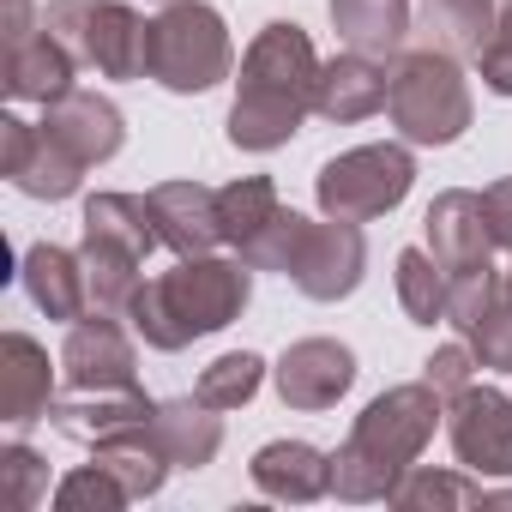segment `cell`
<instances>
[{"label": "cell", "mask_w": 512, "mask_h": 512, "mask_svg": "<svg viewBox=\"0 0 512 512\" xmlns=\"http://www.w3.org/2000/svg\"><path fill=\"white\" fill-rule=\"evenodd\" d=\"M320 55L314 37L290 19H272L260 37L241 49V73H235V103H229V145L247 157L284 151L302 121L314 115V91H320Z\"/></svg>", "instance_id": "obj_1"}, {"label": "cell", "mask_w": 512, "mask_h": 512, "mask_svg": "<svg viewBox=\"0 0 512 512\" xmlns=\"http://www.w3.org/2000/svg\"><path fill=\"white\" fill-rule=\"evenodd\" d=\"M446 422V398L428 380L386 386L356 422L350 440L332 452V494L344 506H374L398 488V476L428 452L434 428Z\"/></svg>", "instance_id": "obj_2"}, {"label": "cell", "mask_w": 512, "mask_h": 512, "mask_svg": "<svg viewBox=\"0 0 512 512\" xmlns=\"http://www.w3.org/2000/svg\"><path fill=\"white\" fill-rule=\"evenodd\" d=\"M253 302V266L241 260H223V253H193V260H175V272L163 278H145L133 308H127V326L145 338V350H187L193 338H211L223 326H235Z\"/></svg>", "instance_id": "obj_3"}, {"label": "cell", "mask_w": 512, "mask_h": 512, "mask_svg": "<svg viewBox=\"0 0 512 512\" xmlns=\"http://www.w3.org/2000/svg\"><path fill=\"white\" fill-rule=\"evenodd\" d=\"M386 115H392L404 145H458L476 121V97H470V79H464L458 55H446L434 43L428 49H398Z\"/></svg>", "instance_id": "obj_4"}, {"label": "cell", "mask_w": 512, "mask_h": 512, "mask_svg": "<svg viewBox=\"0 0 512 512\" xmlns=\"http://www.w3.org/2000/svg\"><path fill=\"white\" fill-rule=\"evenodd\" d=\"M235 73V43L211 0H169L151 19V79L175 97H205Z\"/></svg>", "instance_id": "obj_5"}, {"label": "cell", "mask_w": 512, "mask_h": 512, "mask_svg": "<svg viewBox=\"0 0 512 512\" xmlns=\"http://www.w3.org/2000/svg\"><path fill=\"white\" fill-rule=\"evenodd\" d=\"M43 25L97 79H151V19L127 0H49Z\"/></svg>", "instance_id": "obj_6"}, {"label": "cell", "mask_w": 512, "mask_h": 512, "mask_svg": "<svg viewBox=\"0 0 512 512\" xmlns=\"http://www.w3.org/2000/svg\"><path fill=\"white\" fill-rule=\"evenodd\" d=\"M416 187V157L410 145L386 139V145H356L344 157H332L320 175H314V199L326 217H344V223H374L386 211H398Z\"/></svg>", "instance_id": "obj_7"}, {"label": "cell", "mask_w": 512, "mask_h": 512, "mask_svg": "<svg viewBox=\"0 0 512 512\" xmlns=\"http://www.w3.org/2000/svg\"><path fill=\"white\" fill-rule=\"evenodd\" d=\"M284 278L308 302H344V296H356L362 278H368V235H362V223H344V217L314 223L308 217V229L296 241V260H290Z\"/></svg>", "instance_id": "obj_8"}, {"label": "cell", "mask_w": 512, "mask_h": 512, "mask_svg": "<svg viewBox=\"0 0 512 512\" xmlns=\"http://www.w3.org/2000/svg\"><path fill=\"white\" fill-rule=\"evenodd\" d=\"M446 440H452V458L482 482L512 476V392L470 380L458 398H446Z\"/></svg>", "instance_id": "obj_9"}, {"label": "cell", "mask_w": 512, "mask_h": 512, "mask_svg": "<svg viewBox=\"0 0 512 512\" xmlns=\"http://www.w3.org/2000/svg\"><path fill=\"white\" fill-rule=\"evenodd\" d=\"M139 332L121 314H85L67 326L61 344V380L103 392V386H139Z\"/></svg>", "instance_id": "obj_10"}, {"label": "cell", "mask_w": 512, "mask_h": 512, "mask_svg": "<svg viewBox=\"0 0 512 512\" xmlns=\"http://www.w3.org/2000/svg\"><path fill=\"white\" fill-rule=\"evenodd\" d=\"M0 175H7L25 199H73L79 181H85V163H73L49 133L43 121H25V115H0Z\"/></svg>", "instance_id": "obj_11"}, {"label": "cell", "mask_w": 512, "mask_h": 512, "mask_svg": "<svg viewBox=\"0 0 512 512\" xmlns=\"http://www.w3.org/2000/svg\"><path fill=\"white\" fill-rule=\"evenodd\" d=\"M272 380H278V398L290 410H308V416L314 410H332L356 386V350L338 344V338H296L278 356Z\"/></svg>", "instance_id": "obj_12"}, {"label": "cell", "mask_w": 512, "mask_h": 512, "mask_svg": "<svg viewBox=\"0 0 512 512\" xmlns=\"http://www.w3.org/2000/svg\"><path fill=\"white\" fill-rule=\"evenodd\" d=\"M157 416V398H145V386H103V392H85V386H67L55 404H49V422L55 434L79 440V446H103L115 434H133Z\"/></svg>", "instance_id": "obj_13"}, {"label": "cell", "mask_w": 512, "mask_h": 512, "mask_svg": "<svg viewBox=\"0 0 512 512\" xmlns=\"http://www.w3.org/2000/svg\"><path fill=\"white\" fill-rule=\"evenodd\" d=\"M422 229H428V253L440 260L446 278L476 272V266H494V253H500L494 235H488L482 193H470V187H446V193H434Z\"/></svg>", "instance_id": "obj_14"}, {"label": "cell", "mask_w": 512, "mask_h": 512, "mask_svg": "<svg viewBox=\"0 0 512 512\" xmlns=\"http://www.w3.org/2000/svg\"><path fill=\"white\" fill-rule=\"evenodd\" d=\"M43 133L73 157V163H85V169H97V163H109L121 145H127V115L109 103V97H97V91H67V97H55V103H43Z\"/></svg>", "instance_id": "obj_15"}, {"label": "cell", "mask_w": 512, "mask_h": 512, "mask_svg": "<svg viewBox=\"0 0 512 512\" xmlns=\"http://www.w3.org/2000/svg\"><path fill=\"white\" fill-rule=\"evenodd\" d=\"M55 368L49 350L31 332H7L0 338V422L7 428H31L49 416L55 404Z\"/></svg>", "instance_id": "obj_16"}, {"label": "cell", "mask_w": 512, "mask_h": 512, "mask_svg": "<svg viewBox=\"0 0 512 512\" xmlns=\"http://www.w3.org/2000/svg\"><path fill=\"white\" fill-rule=\"evenodd\" d=\"M386 91H392V67L380 55H362V49H344L320 67V91H314V115L338 121V127H356L368 115L386 109Z\"/></svg>", "instance_id": "obj_17"}, {"label": "cell", "mask_w": 512, "mask_h": 512, "mask_svg": "<svg viewBox=\"0 0 512 512\" xmlns=\"http://www.w3.org/2000/svg\"><path fill=\"white\" fill-rule=\"evenodd\" d=\"M19 278H25V296L37 302V314L73 326L91 314V290H85V253L61 247V241H31L25 260H19Z\"/></svg>", "instance_id": "obj_18"}, {"label": "cell", "mask_w": 512, "mask_h": 512, "mask_svg": "<svg viewBox=\"0 0 512 512\" xmlns=\"http://www.w3.org/2000/svg\"><path fill=\"white\" fill-rule=\"evenodd\" d=\"M151 211H157V235L175 260L193 253H217L223 229H217V187L205 181H157L151 187Z\"/></svg>", "instance_id": "obj_19"}, {"label": "cell", "mask_w": 512, "mask_h": 512, "mask_svg": "<svg viewBox=\"0 0 512 512\" xmlns=\"http://www.w3.org/2000/svg\"><path fill=\"white\" fill-rule=\"evenodd\" d=\"M253 488L278 506H308V500H326L332 494V452L308 446V440H272L253 452L247 464Z\"/></svg>", "instance_id": "obj_20"}, {"label": "cell", "mask_w": 512, "mask_h": 512, "mask_svg": "<svg viewBox=\"0 0 512 512\" xmlns=\"http://www.w3.org/2000/svg\"><path fill=\"white\" fill-rule=\"evenodd\" d=\"M73 73H79L73 49L49 25H37L25 37H7V97L13 103H55V97L73 91Z\"/></svg>", "instance_id": "obj_21"}, {"label": "cell", "mask_w": 512, "mask_h": 512, "mask_svg": "<svg viewBox=\"0 0 512 512\" xmlns=\"http://www.w3.org/2000/svg\"><path fill=\"white\" fill-rule=\"evenodd\" d=\"M151 440L169 452L175 470H205L223 446V410H211L199 398H163L151 416Z\"/></svg>", "instance_id": "obj_22"}, {"label": "cell", "mask_w": 512, "mask_h": 512, "mask_svg": "<svg viewBox=\"0 0 512 512\" xmlns=\"http://www.w3.org/2000/svg\"><path fill=\"white\" fill-rule=\"evenodd\" d=\"M79 223H85V241H109L121 253H139V260H151V253L163 247L151 193H91Z\"/></svg>", "instance_id": "obj_23"}, {"label": "cell", "mask_w": 512, "mask_h": 512, "mask_svg": "<svg viewBox=\"0 0 512 512\" xmlns=\"http://www.w3.org/2000/svg\"><path fill=\"white\" fill-rule=\"evenodd\" d=\"M326 13L350 49L380 55V61H392L410 37V0H326Z\"/></svg>", "instance_id": "obj_24"}, {"label": "cell", "mask_w": 512, "mask_h": 512, "mask_svg": "<svg viewBox=\"0 0 512 512\" xmlns=\"http://www.w3.org/2000/svg\"><path fill=\"white\" fill-rule=\"evenodd\" d=\"M91 458L127 488V500H151V494H163V482H169V452L151 440V422L145 428H133V434H115V440H103V446H91Z\"/></svg>", "instance_id": "obj_25"}, {"label": "cell", "mask_w": 512, "mask_h": 512, "mask_svg": "<svg viewBox=\"0 0 512 512\" xmlns=\"http://www.w3.org/2000/svg\"><path fill=\"white\" fill-rule=\"evenodd\" d=\"M392 512H452V506H482V476L476 470H434V464H410L398 476V488L386 494Z\"/></svg>", "instance_id": "obj_26"}, {"label": "cell", "mask_w": 512, "mask_h": 512, "mask_svg": "<svg viewBox=\"0 0 512 512\" xmlns=\"http://www.w3.org/2000/svg\"><path fill=\"white\" fill-rule=\"evenodd\" d=\"M278 211H284V199H278L272 175H241V181L217 187V229H223V247L241 253V247L260 235Z\"/></svg>", "instance_id": "obj_27"}, {"label": "cell", "mask_w": 512, "mask_h": 512, "mask_svg": "<svg viewBox=\"0 0 512 512\" xmlns=\"http://www.w3.org/2000/svg\"><path fill=\"white\" fill-rule=\"evenodd\" d=\"M416 7H422V31L446 55H476L500 19V0H416Z\"/></svg>", "instance_id": "obj_28"}, {"label": "cell", "mask_w": 512, "mask_h": 512, "mask_svg": "<svg viewBox=\"0 0 512 512\" xmlns=\"http://www.w3.org/2000/svg\"><path fill=\"white\" fill-rule=\"evenodd\" d=\"M392 284H398V308L410 314V326H446V272L428 247H404L398 266H392Z\"/></svg>", "instance_id": "obj_29"}, {"label": "cell", "mask_w": 512, "mask_h": 512, "mask_svg": "<svg viewBox=\"0 0 512 512\" xmlns=\"http://www.w3.org/2000/svg\"><path fill=\"white\" fill-rule=\"evenodd\" d=\"M260 386H266V356L229 350V356H217L211 368H199L193 398L211 404V410H241V404H253V392H260Z\"/></svg>", "instance_id": "obj_30"}, {"label": "cell", "mask_w": 512, "mask_h": 512, "mask_svg": "<svg viewBox=\"0 0 512 512\" xmlns=\"http://www.w3.org/2000/svg\"><path fill=\"white\" fill-rule=\"evenodd\" d=\"M452 290H446V326L464 338L494 302H500V290H506V272L500 266H476V272H458V278H446Z\"/></svg>", "instance_id": "obj_31"}, {"label": "cell", "mask_w": 512, "mask_h": 512, "mask_svg": "<svg viewBox=\"0 0 512 512\" xmlns=\"http://www.w3.org/2000/svg\"><path fill=\"white\" fill-rule=\"evenodd\" d=\"M121 506H133V500H127V488L97 458L79 464V470H67L61 488H55V512H121Z\"/></svg>", "instance_id": "obj_32"}, {"label": "cell", "mask_w": 512, "mask_h": 512, "mask_svg": "<svg viewBox=\"0 0 512 512\" xmlns=\"http://www.w3.org/2000/svg\"><path fill=\"white\" fill-rule=\"evenodd\" d=\"M302 229H308V217L302 211H278L260 235H253L247 247H241V260L253 266V272H290V260H296V241H302Z\"/></svg>", "instance_id": "obj_33"}, {"label": "cell", "mask_w": 512, "mask_h": 512, "mask_svg": "<svg viewBox=\"0 0 512 512\" xmlns=\"http://www.w3.org/2000/svg\"><path fill=\"white\" fill-rule=\"evenodd\" d=\"M464 344L476 350V362L482 368H494V374H512V290H500V302L464 332Z\"/></svg>", "instance_id": "obj_34"}, {"label": "cell", "mask_w": 512, "mask_h": 512, "mask_svg": "<svg viewBox=\"0 0 512 512\" xmlns=\"http://www.w3.org/2000/svg\"><path fill=\"white\" fill-rule=\"evenodd\" d=\"M0 476L13 482V506H19V512H31V506L43 500V488H49V464H43V452L25 446V440H7V446H0Z\"/></svg>", "instance_id": "obj_35"}, {"label": "cell", "mask_w": 512, "mask_h": 512, "mask_svg": "<svg viewBox=\"0 0 512 512\" xmlns=\"http://www.w3.org/2000/svg\"><path fill=\"white\" fill-rule=\"evenodd\" d=\"M476 73L494 97H512V0H500V19H494L488 43L476 49Z\"/></svg>", "instance_id": "obj_36"}, {"label": "cell", "mask_w": 512, "mask_h": 512, "mask_svg": "<svg viewBox=\"0 0 512 512\" xmlns=\"http://www.w3.org/2000/svg\"><path fill=\"white\" fill-rule=\"evenodd\" d=\"M476 368H482V362H476V350H470L464 338H452V344H440V350L422 362V380H428L440 398H458V392L476 380Z\"/></svg>", "instance_id": "obj_37"}, {"label": "cell", "mask_w": 512, "mask_h": 512, "mask_svg": "<svg viewBox=\"0 0 512 512\" xmlns=\"http://www.w3.org/2000/svg\"><path fill=\"white\" fill-rule=\"evenodd\" d=\"M482 211H488V235L500 253H512V175L482 187Z\"/></svg>", "instance_id": "obj_38"}, {"label": "cell", "mask_w": 512, "mask_h": 512, "mask_svg": "<svg viewBox=\"0 0 512 512\" xmlns=\"http://www.w3.org/2000/svg\"><path fill=\"white\" fill-rule=\"evenodd\" d=\"M506 290H512V272H506Z\"/></svg>", "instance_id": "obj_39"}, {"label": "cell", "mask_w": 512, "mask_h": 512, "mask_svg": "<svg viewBox=\"0 0 512 512\" xmlns=\"http://www.w3.org/2000/svg\"><path fill=\"white\" fill-rule=\"evenodd\" d=\"M157 7H169V0H157Z\"/></svg>", "instance_id": "obj_40"}]
</instances>
